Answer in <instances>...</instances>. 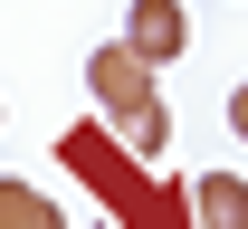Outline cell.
Segmentation results:
<instances>
[{
    "label": "cell",
    "instance_id": "1",
    "mask_svg": "<svg viewBox=\"0 0 248 229\" xmlns=\"http://www.w3.org/2000/svg\"><path fill=\"white\" fill-rule=\"evenodd\" d=\"M58 163L115 210V229H201L191 220V182H153L143 153L115 143V124H67L58 134Z\"/></svg>",
    "mask_w": 248,
    "mask_h": 229
},
{
    "label": "cell",
    "instance_id": "2",
    "mask_svg": "<svg viewBox=\"0 0 248 229\" xmlns=\"http://www.w3.org/2000/svg\"><path fill=\"white\" fill-rule=\"evenodd\" d=\"M86 96H95V115L115 124V143H124V153H143V163H153L162 143H172V115H162V96H153V67L134 58L124 38L86 58Z\"/></svg>",
    "mask_w": 248,
    "mask_h": 229
},
{
    "label": "cell",
    "instance_id": "3",
    "mask_svg": "<svg viewBox=\"0 0 248 229\" xmlns=\"http://www.w3.org/2000/svg\"><path fill=\"white\" fill-rule=\"evenodd\" d=\"M124 48H134L143 67H172L191 48V10L182 0H134V10H124Z\"/></svg>",
    "mask_w": 248,
    "mask_h": 229
},
{
    "label": "cell",
    "instance_id": "4",
    "mask_svg": "<svg viewBox=\"0 0 248 229\" xmlns=\"http://www.w3.org/2000/svg\"><path fill=\"white\" fill-rule=\"evenodd\" d=\"M191 220L201 229H248V182L239 172H201L191 182Z\"/></svg>",
    "mask_w": 248,
    "mask_h": 229
},
{
    "label": "cell",
    "instance_id": "5",
    "mask_svg": "<svg viewBox=\"0 0 248 229\" xmlns=\"http://www.w3.org/2000/svg\"><path fill=\"white\" fill-rule=\"evenodd\" d=\"M0 229H67V220L38 182H0Z\"/></svg>",
    "mask_w": 248,
    "mask_h": 229
},
{
    "label": "cell",
    "instance_id": "6",
    "mask_svg": "<svg viewBox=\"0 0 248 229\" xmlns=\"http://www.w3.org/2000/svg\"><path fill=\"white\" fill-rule=\"evenodd\" d=\"M229 134H239V143H248V86H239V96H229Z\"/></svg>",
    "mask_w": 248,
    "mask_h": 229
}]
</instances>
